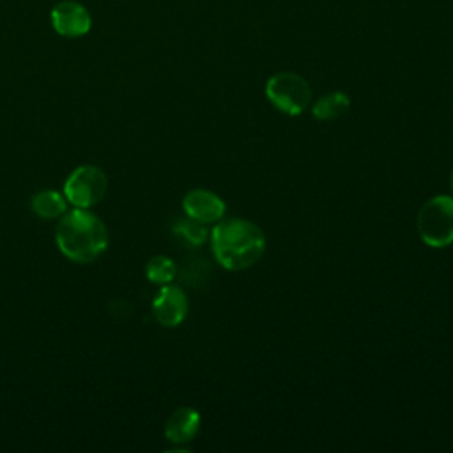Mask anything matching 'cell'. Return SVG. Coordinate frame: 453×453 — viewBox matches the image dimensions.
Listing matches in <instances>:
<instances>
[{
  "mask_svg": "<svg viewBox=\"0 0 453 453\" xmlns=\"http://www.w3.org/2000/svg\"><path fill=\"white\" fill-rule=\"evenodd\" d=\"M108 228L90 209L74 207L58 218L55 242L60 253L76 264L97 260L108 248Z\"/></svg>",
  "mask_w": 453,
  "mask_h": 453,
  "instance_id": "1",
  "label": "cell"
},
{
  "mask_svg": "<svg viewBox=\"0 0 453 453\" xmlns=\"http://www.w3.org/2000/svg\"><path fill=\"white\" fill-rule=\"evenodd\" d=\"M211 248L223 269L242 271L255 265L264 255L265 235L250 219H219L211 232Z\"/></svg>",
  "mask_w": 453,
  "mask_h": 453,
  "instance_id": "2",
  "label": "cell"
},
{
  "mask_svg": "<svg viewBox=\"0 0 453 453\" xmlns=\"http://www.w3.org/2000/svg\"><path fill=\"white\" fill-rule=\"evenodd\" d=\"M416 228L426 246H449L453 242V196L437 195L428 198L418 212Z\"/></svg>",
  "mask_w": 453,
  "mask_h": 453,
  "instance_id": "3",
  "label": "cell"
},
{
  "mask_svg": "<svg viewBox=\"0 0 453 453\" xmlns=\"http://www.w3.org/2000/svg\"><path fill=\"white\" fill-rule=\"evenodd\" d=\"M265 96L281 113L301 115L311 101V88L301 74L281 71L265 81Z\"/></svg>",
  "mask_w": 453,
  "mask_h": 453,
  "instance_id": "4",
  "label": "cell"
},
{
  "mask_svg": "<svg viewBox=\"0 0 453 453\" xmlns=\"http://www.w3.org/2000/svg\"><path fill=\"white\" fill-rule=\"evenodd\" d=\"M108 189L106 173L96 165L76 166L64 182V196L80 209H90L99 203Z\"/></svg>",
  "mask_w": 453,
  "mask_h": 453,
  "instance_id": "5",
  "label": "cell"
},
{
  "mask_svg": "<svg viewBox=\"0 0 453 453\" xmlns=\"http://www.w3.org/2000/svg\"><path fill=\"white\" fill-rule=\"evenodd\" d=\"M53 30L62 37H81L92 28L88 9L76 0H60L50 11Z\"/></svg>",
  "mask_w": 453,
  "mask_h": 453,
  "instance_id": "6",
  "label": "cell"
},
{
  "mask_svg": "<svg viewBox=\"0 0 453 453\" xmlns=\"http://www.w3.org/2000/svg\"><path fill=\"white\" fill-rule=\"evenodd\" d=\"M188 297L184 290L177 285H161L159 292L152 301L154 319L165 327L179 326L188 315Z\"/></svg>",
  "mask_w": 453,
  "mask_h": 453,
  "instance_id": "7",
  "label": "cell"
},
{
  "mask_svg": "<svg viewBox=\"0 0 453 453\" xmlns=\"http://www.w3.org/2000/svg\"><path fill=\"white\" fill-rule=\"evenodd\" d=\"M182 209L188 218L207 225V223H218L225 216L226 205L216 193L196 188L184 195Z\"/></svg>",
  "mask_w": 453,
  "mask_h": 453,
  "instance_id": "8",
  "label": "cell"
},
{
  "mask_svg": "<svg viewBox=\"0 0 453 453\" xmlns=\"http://www.w3.org/2000/svg\"><path fill=\"white\" fill-rule=\"evenodd\" d=\"M200 430V412L193 407L175 409L165 425V437L173 444H186Z\"/></svg>",
  "mask_w": 453,
  "mask_h": 453,
  "instance_id": "9",
  "label": "cell"
},
{
  "mask_svg": "<svg viewBox=\"0 0 453 453\" xmlns=\"http://www.w3.org/2000/svg\"><path fill=\"white\" fill-rule=\"evenodd\" d=\"M67 198L55 189H42L30 200V207L37 218L57 219L67 212Z\"/></svg>",
  "mask_w": 453,
  "mask_h": 453,
  "instance_id": "10",
  "label": "cell"
},
{
  "mask_svg": "<svg viewBox=\"0 0 453 453\" xmlns=\"http://www.w3.org/2000/svg\"><path fill=\"white\" fill-rule=\"evenodd\" d=\"M350 106V99L347 94L340 92V90H334V92H329L322 97L317 99V103L313 104V117L319 119V120H333V119H338L340 115H343Z\"/></svg>",
  "mask_w": 453,
  "mask_h": 453,
  "instance_id": "11",
  "label": "cell"
},
{
  "mask_svg": "<svg viewBox=\"0 0 453 453\" xmlns=\"http://www.w3.org/2000/svg\"><path fill=\"white\" fill-rule=\"evenodd\" d=\"M177 274L175 262L170 257L165 255H156L152 257L147 265H145V276L149 281L154 285H166L172 283Z\"/></svg>",
  "mask_w": 453,
  "mask_h": 453,
  "instance_id": "12",
  "label": "cell"
},
{
  "mask_svg": "<svg viewBox=\"0 0 453 453\" xmlns=\"http://www.w3.org/2000/svg\"><path fill=\"white\" fill-rule=\"evenodd\" d=\"M173 234L182 239L189 248H196L202 246L207 241V228L203 226V223L186 218V219H179L173 226H172Z\"/></svg>",
  "mask_w": 453,
  "mask_h": 453,
  "instance_id": "13",
  "label": "cell"
},
{
  "mask_svg": "<svg viewBox=\"0 0 453 453\" xmlns=\"http://www.w3.org/2000/svg\"><path fill=\"white\" fill-rule=\"evenodd\" d=\"M451 189H453V170H451Z\"/></svg>",
  "mask_w": 453,
  "mask_h": 453,
  "instance_id": "14",
  "label": "cell"
}]
</instances>
